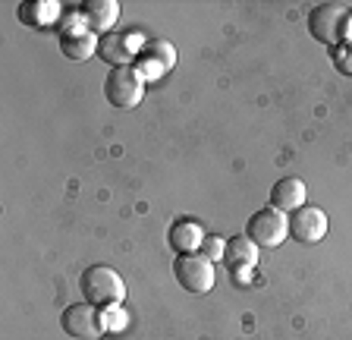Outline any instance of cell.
Here are the masks:
<instances>
[{
    "label": "cell",
    "instance_id": "6da1fadb",
    "mask_svg": "<svg viewBox=\"0 0 352 340\" xmlns=\"http://www.w3.org/2000/svg\"><path fill=\"white\" fill-rule=\"evenodd\" d=\"M79 290L85 296V303L107 309V306H120L126 296V284L113 268L107 265H88L79 274Z\"/></svg>",
    "mask_w": 352,
    "mask_h": 340
},
{
    "label": "cell",
    "instance_id": "7a4b0ae2",
    "mask_svg": "<svg viewBox=\"0 0 352 340\" xmlns=\"http://www.w3.org/2000/svg\"><path fill=\"white\" fill-rule=\"evenodd\" d=\"M349 29H352V13L343 3H318V7L308 13V32H311V38L324 47L343 45Z\"/></svg>",
    "mask_w": 352,
    "mask_h": 340
},
{
    "label": "cell",
    "instance_id": "3957f363",
    "mask_svg": "<svg viewBox=\"0 0 352 340\" xmlns=\"http://www.w3.org/2000/svg\"><path fill=\"white\" fill-rule=\"evenodd\" d=\"M104 95L120 111L139 107L142 98H145V79H142V73L135 67H117L110 70L107 79H104Z\"/></svg>",
    "mask_w": 352,
    "mask_h": 340
},
{
    "label": "cell",
    "instance_id": "277c9868",
    "mask_svg": "<svg viewBox=\"0 0 352 340\" xmlns=\"http://www.w3.org/2000/svg\"><path fill=\"white\" fill-rule=\"evenodd\" d=\"M60 325L69 337H79V340H101L104 331H107V318L98 306L91 303H73L66 306L63 315H60Z\"/></svg>",
    "mask_w": 352,
    "mask_h": 340
},
{
    "label": "cell",
    "instance_id": "5b68a950",
    "mask_svg": "<svg viewBox=\"0 0 352 340\" xmlns=\"http://www.w3.org/2000/svg\"><path fill=\"white\" fill-rule=\"evenodd\" d=\"M286 233H289V217L283 215V211H277V208H261V211H255V215L249 217V224H245V237L252 240V243L258 246V249H274V246H280L286 240Z\"/></svg>",
    "mask_w": 352,
    "mask_h": 340
},
{
    "label": "cell",
    "instance_id": "8992f818",
    "mask_svg": "<svg viewBox=\"0 0 352 340\" xmlns=\"http://www.w3.org/2000/svg\"><path fill=\"white\" fill-rule=\"evenodd\" d=\"M173 277L189 293H208V290H214L217 271H214V262H208L201 252H195V255H176Z\"/></svg>",
    "mask_w": 352,
    "mask_h": 340
},
{
    "label": "cell",
    "instance_id": "52a82bcc",
    "mask_svg": "<svg viewBox=\"0 0 352 340\" xmlns=\"http://www.w3.org/2000/svg\"><path fill=\"white\" fill-rule=\"evenodd\" d=\"M327 215L318 205H302L299 211L289 215V233L299 243H321L327 237Z\"/></svg>",
    "mask_w": 352,
    "mask_h": 340
},
{
    "label": "cell",
    "instance_id": "ba28073f",
    "mask_svg": "<svg viewBox=\"0 0 352 340\" xmlns=\"http://www.w3.org/2000/svg\"><path fill=\"white\" fill-rule=\"evenodd\" d=\"M139 35H120V32H110V35L101 38V45H98V57L104 60V63H110V67H132L129 60L135 51H142V45L145 41H135Z\"/></svg>",
    "mask_w": 352,
    "mask_h": 340
},
{
    "label": "cell",
    "instance_id": "9c48e42d",
    "mask_svg": "<svg viewBox=\"0 0 352 340\" xmlns=\"http://www.w3.org/2000/svg\"><path fill=\"white\" fill-rule=\"evenodd\" d=\"M82 23L88 25V32L95 35H110L113 23L120 19V3L117 0H85L79 7Z\"/></svg>",
    "mask_w": 352,
    "mask_h": 340
},
{
    "label": "cell",
    "instance_id": "30bf717a",
    "mask_svg": "<svg viewBox=\"0 0 352 340\" xmlns=\"http://www.w3.org/2000/svg\"><path fill=\"white\" fill-rule=\"evenodd\" d=\"M305 195H308V189L299 177H283L271 189V208H277L283 215H293V211H299L305 205Z\"/></svg>",
    "mask_w": 352,
    "mask_h": 340
},
{
    "label": "cell",
    "instance_id": "8fae6325",
    "mask_svg": "<svg viewBox=\"0 0 352 340\" xmlns=\"http://www.w3.org/2000/svg\"><path fill=\"white\" fill-rule=\"evenodd\" d=\"M98 45H101V38L95 32H69V35H60V54L66 60H73V63H85L98 54Z\"/></svg>",
    "mask_w": 352,
    "mask_h": 340
},
{
    "label": "cell",
    "instance_id": "7c38bea8",
    "mask_svg": "<svg viewBox=\"0 0 352 340\" xmlns=\"http://www.w3.org/2000/svg\"><path fill=\"white\" fill-rule=\"evenodd\" d=\"M205 227L198 221H176L170 227V246L176 249V255H195L205 246Z\"/></svg>",
    "mask_w": 352,
    "mask_h": 340
},
{
    "label": "cell",
    "instance_id": "4fadbf2b",
    "mask_svg": "<svg viewBox=\"0 0 352 340\" xmlns=\"http://www.w3.org/2000/svg\"><path fill=\"white\" fill-rule=\"evenodd\" d=\"M60 19H63V13H60V3L57 0H25V3H19V23L25 25H57Z\"/></svg>",
    "mask_w": 352,
    "mask_h": 340
},
{
    "label": "cell",
    "instance_id": "5bb4252c",
    "mask_svg": "<svg viewBox=\"0 0 352 340\" xmlns=\"http://www.w3.org/2000/svg\"><path fill=\"white\" fill-rule=\"evenodd\" d=\"M227 268H233L236 274H245L258 265V246L249 237H233L227 243V255H223Z\"/></svg>",
    "mask_w": 352,
    "mask_h": 340
},
{
    "label": "cell",
    "instance_id": "9a60e30c",
    "mask_svg": "<svg viewBox=\"0 0 352 340\" xmlns=\"http://www.w3.org/2000/svg\"><path fill=\"white\" fill-rule=\"evenodd\" d=\"M142 57H151V60H157L164 70H170L176 63V47L170 45V41H164V38H148L145 45H142Z\"/></svg>",
    "mask_w": 352,
    "mask_h": 340
},
{
    "label": "cell",
    "instance_id": "2e32d148",
    "mask_svg": "<svg viewBox=\"0 0 352 340\" xmlns=\"http://www.w3.org/2000/svg\"><path fill=\"white\" fill-rule=\"evenodd\" d=\"M330 60H333V67L343 76H352V41H343V45L330 47Z\"/></svg>",
    "mask_w": 352,
    "mask_h": 340
},
{
    "label": "cell",
    "instance_id": "e0dca14e",
    "mask_svg": "<svg viewBox=\"0 0 352 340\" xmlns=\"http://www.w3.org/2000/svg\"><path fill=\"white\" fill-rule=\"evenodd\" d=\"M201 255H205L208 262H220L223 255H227V240L223 237H208L205 246H201Z\"/></svg>",
    "mask_w": 352,
    "mask_h": 340
},
{
    "label": "cell",
    "instance_id": "ac0fdd59",
    "mask_svg": "<svg viewBox=\"0 0 352 340\" xmlns=\"http://www.w3.org/2000/svg\"><path fill=\"white\" fill-rule=\"evenodd\" d=\"M132 67L139 70V73H142V79H145V82H148V79H157V76H164V73H167V70H164L161 63H157V60H151V57H142V54H139V60H135Z\"/></svg>",
    "mask_w": 352,
    "mask_h": 340
}]
</instances>
